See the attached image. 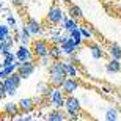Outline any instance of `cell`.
<instances>
[{"label":"cell","instance_id":"obj_23","mask_svg":"<svg viewBox=\"0 0 121 121\" xmlns=\"http://www.w3.org/2000/svg\"><path fill=\"white\" fill-rule=\"evenodd\" d=\"M69 33H71L72 41H74V43H76V44L79 46V47H80L82 39H83V38H82V33H80V30H79V27H77V28H74V30H72V31H69Z\"/></svg>","mask_w":121,"mask_h":121},{"label":"cell","instance_id":"obj_15","mask_svg":"<svg viewBox=\"0 0 121 121\" xmlns=\"http://www.w3.org/2000/svg\"><path fill=\"white\" fill-rule=\"evenodd\" d=\"M47 55L50 57V60L54 61V60H60L61 58V49H60V44H52L49 46V52H47Z\"/></svg>","mask_w":121,"mask_h":121},{"label":"cell","instance_id":"obj_29","mask_svg":"<svg viewBox=\"0 0 121 121\" xmlns=\"http://www.w3.org/2000/svg\"><path fill=\"white\" fill-rule=\"evenodd\" d=\"M16 66H17V63L14 61V63H11V65H8V66H3L2 69H3V71L6 72V76H8V74H11V72L16 71Z\"/></svg>","mask_w":121,"mask_h":121},{"label":"cell","instance_id":"obj_13","mask_svg":"<svg viewBox=\"0 0 121 121\" xmlns=\"http://www.w3.org/2000/svg\"><path fill=\"white\" fill-rule=\"evenodd\" d=\"M88 49L91 50V57H93L94 60H99V58H102L104 55V50H102V47L98 44V43H90L88 44Z\"/></svg>","mask_w":121,"mask_h":121},{"label":"cell","instance_id":"obj_11","mask_svg":"<svg viewBox=\"0 0 121 121\" xmlns=\"http://www.w3.org/2000/svg\"><path fill=\"white\" fill-rule=\"evenodd\" d=\"M3 112H5V115H8L9 118H16V115H19V113H21V108H19L17 104L6 102L3 105Z\"/></svg>","mask_w":121,"mask_h":121},{"label":"cell","instance_id":"obj_20","mask_svg":"<svg viewBox=\"0 0 121 121\" xmlns=\"http://www.w3.org/2000/svg\"><path fill=\"white\" fill-rule=\"evenodd\" d=\"M69 16H71L72 19H76V21L83 19V13H82V9L79 8V6H76V5H71V6H69Z\"/></svg>","mask_w":121,"mask_h":121},{"label":"cell","instance_id":"obj_28","mask_svg":"<svg viewBox=\"0 0 121 121\" xmlns=\"http://www.w3.org/2000/svg\"><path fill=\"white\" fill-rule=\"evenodd\" d=\"M79 30H80V33H82V38H85V39H91L93 38V33H91V30L88 27H79Z\"/></svg>","mask_w":121,"mask_h":121},{"label":"cell","instance_id":"obj_12","mask_svg":"<svg viewBox=\"0 0 121 121\" xmlns=\"http://www.w3.org/2000/svg\"><path fill=\"white\" fill-rule=\"evenodd\" d=\"M55 86H52L50 83H46V82H41V83H38V86H36V91H38V94H43L44 98H49L50 94H52V91H54Z\"/></svg>","mask_w":121,"mask_h":121},{"label":"cell","instance_id":"obj_34","mask_svg":"<svg viewBox=\"0 0 121 121\" xmlns=\"http://www.w3.org/2000/svg\"><path fill=\"white\" fill-rule=\"evenodd\" d=\"M0 54H2V43H0Z\"/></svg>","mask_w":121,"mask_h":121},{"label":"cell","instance_id":"obj_22","mask_svg":"<svg viewBox=\"0 0 121 121\" xmlns=\"http://www.w3.org/2000/svg\"><path fill=\"white\" fill-rule=\"evenodd\" d=\"M19 41L25 46L30 43V31L27 30V27H24L22 30H21V33H19Z\"/></svg>","mask_w":121,"mask_h":121},{"label":"cell","instance_id":"obj_31","mask_svg":"<svg viewBox=\"0 0 121 121\" xmlns=\"http://www.w3.org/2000/svg\"><path fill=\"white\" fill-rule=\"evenodd\" d=\"M8 25L9 27H14V25H16V19H14L13 16H8Z\"/></svg>","mask_w":121,"mask_h":121},{"label":"cell","instance_id":"obj_4","mask_svg":"<svg viewBox=\"0 0 121 121\" xmlns=\"http://www.w3.org/2000/svg\"><path fill=\"white\" fill-rule=\"evenodd\" d=\"M31 52H33V55L38 57V58H39V57H44V55H47V52H49V44H47L44 39H36V41H33Z\"/></svg>","mask_w":121,"mask_h":121},{"label":"cell","instance_id":"obj_10","mask_svg":"<svg viewBox=\"0 0 121 121\" xmlns=\"http://www.w3.org/2000/svg\"><path fill=\"white\" fill-rule=\"evenodd\" d=\"M17 105H19V108H21V112H24V113L33 112V108L36 107V105H35V101H33L31 98H22L17 102Z\"/></svg>","mask_w":121,"mask_h":121},{"label":"cell","instance_id":"obj_26","mask_svg":"<svg viewBox=\"0 0 121 121\" xmlns=\"http://www.w3.org/2000/svg\"><path fill=\"white\" fill-rule=\"evenodd\" d=\"M118 115H120V113H118V110L117 108H108L107 112H105V120H108V121H115V120H118Z\"/></svg>","mask_w":121,"mask_h":121},{"label":"cell","instance_id":"obj_3","mask_svg":"<svg viewBox=\"0 0 121 121\" xmlns=\"http://www.w3.org/2000/svg\"><path fill=\"white\" fill-rule=\"evenodd\" d=\"M16 72H17L22 79H27V77H30L31 74L35 72V65H33V61H31V60L19 61L17 66H16Z\"/></svg>","mask_w":121,"mask_h":121},{"label":"cell","instance_id":"obj_5","mask_svg":"<svg viewBox=\"0 0 121 121\" xmlns=\"http://www.w3.org/2000/svg\"><path fill=\"white\" fill-rule=\"evenodd\" d=\"M47 22L49 24H52V25H57V24H60L63 21V11H61V8L60 6H50V9H49V13H47Z\"/></svg>","mask_w":121,"mask_h":121},{"label":"cell","instance_id":"obj_33","mask_svg":"<svg viewBox=\"0 0 121 121\" xmlns=\"http://www.w3.org/2000/svg\"><path fill=\"white\" fill-rule=\"evenodd\" d=\"M63 3H71V0H63Z\"/></svg>","mask_w":121,"mask_h":121},{"label":"cell","instance_id":"obj_30","mask_svg":"<svg viewBox=\"0 0 121 121\" xmlns=\"http://www.w3.org/2000/svg\"><path fill=\"white\" fill-rule=\"evenodd\" d=\"M39 60H41V65H44V66H49V65H50V61H52L49 55H44V57H39Z\"/></svg>","mask_w":121,"mask_h":121},{"label":"cell","instance_id":"obj_14","mask_svg":"<svg viewBox=\"0 0 121 121\" xmlns=\"http://www.w3.org/2000/svg\"><path fill=\"white\" fill-rule=\"evenodd\" d=\"M25 27H27V30L30 31V35H39L41 33V25L39 22L36 21V19H28L27 24H25Z\"/></svg>","mask_w":121,"mask_h":121},{"label":"cell","instance_id":"obj_2","mask_svg":"<svg viewBox=\"0 0 121 121\" xmlns=\"http://www.w3.org/2000/svg\"><path fill=\"white\" fill-rule=\"evenodd\" d=\"M65 107L68 110V115H69V120H77L79 118V113H80V101L72 96V94H68L66 101H65Z\"/></svg>","mask_w":121,"mask_h":121},{"label":"cell","instance_id":"obj_17","mask_svg":"<svg viewBox=\"0 0 121 121\" xmlns=\"http://www.w3.org/2000/svg\"><path fill=\"white\" fill-rule=\"evenodd\" d=\"M105 69H107V72H121V63H120V60L112 58L110 61L107 63Z\"/></svg>","mask_w":121,"mask_h":121},{"label":"cell","instance_id":"obj_9","mask_svg":"<svg viewBox=\"0 0 121 121\" xmlns=\"http://www.w3.org/2000/svg\"><path fill=\"white\" fill-rule=\"evenodd\" d=\"M33 52H31L30 49H28L25 44H22L21 47H19V50L16 52V60H19V61H25V60H33Z\"/></svg>","mask_w":121,"mask_h":121},{"label":"cell","instance_id":"obj_36","mask_svg":"<svg viewBox=\"0 0 121 121\" xmlns=\"http://www.w3.org/2000/svg\"><path fill=\"white\" fill-rule=\"evenodd\" d=\"M2 8H3V6H2V3H0V9H2Z\"/></svg>","mask_w":121,"mask_h":121},{"label":"cell","instance_id":"obj_18","mask_svg":"<svg viewBox=\"0 0 121 121\" xmlns=\"http://www.w3.org/2000/svg\"><path fill=\"white\" fill-rule=\"evenodd\" d=\"M63 66H65V71H66L68 77H76L79 74V69H77L71 61H63Z\"/></svg>","mask_w":121,"mask_h":121},{"label":"cell","instance_id":"obj_1","mask_svg":"<svg viewBox=\"0 0 121 121\" xmlns=\"http://www.w3.org/2000/svg\"><path fill=\"white\" fill-rule=\"evenodd\" d=\"M66 71H65V66H63L61 60H54V61L49 65V82L50 85L55 86V88H61L63 82L66 79Z\"/></svg>","mask_w":121,"mask_h":121},{"label":"cell","instance_id":"obj_21","mask_svg":"<svg viewBox=\"0 0 121 121\" xmlns=\"http://www.w3.org/2000/svg\"><path fill=\"white\" fill-rule=\"evenodd\" d=\"M63 24H65V28H66L68 31H72L74 28L79 27V25H77V21H76V19H72V17H69V19L63 17Z\"/></svg>","mask_w":121,"mask_h":121},{"label":"cell","instance_id":"obj_27","mask_svg":"<svg viewBox=\"0 0 121 121\" xmlns=\"http://www.w3.org/2000/svg\"><path fill=\"white\" fill-rule=\"evenodd\" d=\"M6 36H9V25H0V43H3Z\"/></svg>","mask_w":121,"mask_h":121},{"label":"cell","instance_id":"obj_35","mask_svg":"<svg viewBox=\"0 0 121 121\" xmlns=\"http://www.w3.org/2000/svg\"><path fill=\"white\" fill-rule=\"evenodd\" d=\"M120 96H121V86H120Z\"/></svg>","mask_w":121,"mask_h":121},{"label":"cell","instance_id":"obj_7","mask_svg":"<svg viewBox=\"0 0 121 121\" xmlns=\"http://www.w3.org/2000/svg\"><path fill=\"white\" fill-rule=\"evenodd\" d=\"M79 86H80V83L77 82L76 77H66L61 88H63V93L65 94H74V91L79 90Z\"/></svg>","mask_w":121,"mask_h":121},{"label":"cell","instance_id":"obj_32","mask_svg":"<svg viewBox=\"0 0 121 121\" xmlns=\"http://www.w3.org/2000/svg\"><path fill=\"white\" fill-rule=\"evenodd\" d=\"M13 2V5H16V6H21L22 5V0H11Z\"/></svg>","mask_w":121,"mask_h":121},{"label":"cell","instance_id":"obj_37","mask_svg":"<svg viewBox=\"0 0 121 121\" xmlns=\"http://www.w3.org/2000/svg\"><path fill=\"white\" fill-rule=\"evenodd\" d=\"M0 99H3V98H2V96H0Z\"/></svg>","mask_w":121,"mask_h":121},{"label":"cell","instance_id":"obj_25","mask_svg":"<svg viewBox=\"0 0 121 121\" xmlns=\"http://www.w3.org/2000/svg\"><path fill=\"white\" fill-rule=\"evenodd\" d=\"M110 55H112V58L121 60V47L118 44H112L110 46Z\"/></svg>","mask_w":121,"mask_h":121},{"label":"cell","instance_id":"obj_6","mask_svg":"<svg viewBox=\"0 0 121 121\" xmlns=\"http://www.w3.org/2000/svg\"><path fill=\"white\" fill-rule=\"evenodd\" d=\"M49 98H50V104H52L55 108H61L63 105H65V101H66L65 93H63V90H60V88H54V91H52V94H50Z\"/></svg>","mask_w":121,"mask_h":121},{"label":"cell","instance_id":"obj_16","mask_svg":"<svg viewBox=\"0 0 121 121\" xmlns=\"http://www.w3.org/2000/svg\"><path fill=\"white\" fill-rule=\"evenodd\" d=\"M3 86H5V93L9 94V96H13V94L16 93V90H17V86L14 85L13 80H11V79H9L8 76H6V77L3 79Z\"/></svg>","mask_w":121,"mask_h":121},{"label":"cell","instance_id":"obj_8","mask_svg":"<svg viewBox=\"0 0 121 121\" xmlns=\"http://www.w3.org/2000/svg\"><path fill=\"white\" fill-rule=\"evenodd\" d=\"M60 49H61V54L63 55H68V57H69V55H74V54H76V50L79 49V46H77L76 43L72 41V38L69 36V38H68L63 44H60Z\"/></svg>","mask_w":121,"mask_h":121},{"label":"cell","instance_id":"obj_19","mask_svg":"<svg viewBox=\"0 0 121 121\" xmlns=\"http://www.w3.org/2000/svg\"><path fill=\"white\" fill-rule=\"evenodd\" d=\"M47 120L49 121H65V120H68V117L63 112H60V110H52L47 115Z\"/></svg>","mask_w":121,"mask_h":121},{"label":"cell","instance_id":"obj_24","mask_svg":"<svg viewBox=\"0 0 121 121\" xmlns=\"http://www.w3.org/2000/svg\"><path fill=\"white\" fill-rule=\"evenodd\" d=\"M3 57L5 58H3V61H2V68L8 66V65H11V63L16 61V54H13V52H8V54H5Z\"/></svg>","mask_w":121,"mask_h":121}]
</instances>
